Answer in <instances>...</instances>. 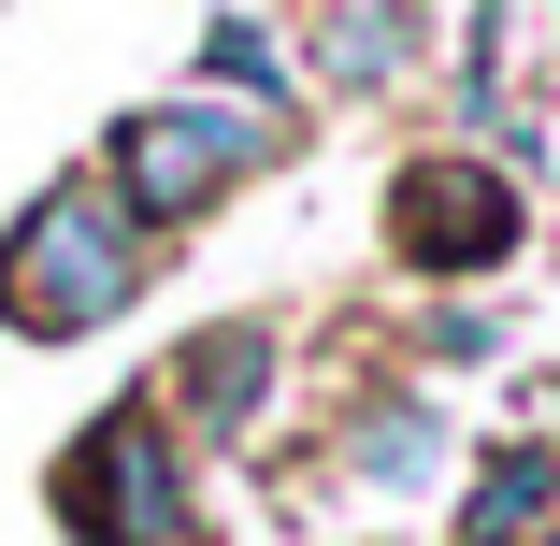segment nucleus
I'll list each match as a JSON object with an SVG mask.
<instances>
[{
  "label": "nucleus",
  "instance_id": "nucleus-7",
  "mask_svg": "<svg viewBox=\"0 0 560 546\" xmlns=\"http://www.w3.org/2000/svg\"><path fill=\"white\" fill-rule=\"evenodd\" d=\"M346 475H360V489H431V475H445V417H431V403H374L360 446H346Z\"/></svg>",
  "mask_w": 560,
  "mask_h": 546
},
{
  "label": "nucleus",
  "instance_id": "nucleus-2",
  "mask_svg": "<svg viewBox=\"0 0 560 546\" xmlns=\"http://www.w3.org/2000/svg\"><path fill=\"white\" fill-rule=\"evenodd\" d=\"M273 144H288V130L245 116V101H159V116L116 130V173H101V187H116L130 231H173V216H201L215 187H245Z\"/></svg>",
  "mask_w": 560,
  "mask_h": 546
},
{
  "label": "nucleus",
  "instance_id": "nucleus-3",
  "mask_svg": "<svg viewBox=\"0 0 560 546\" xmlns=\"http://www.w3.org/2000/svg\"><path fill=\"white\" fill-rule=\"evenodd\" d=\"M58 518H72V546H187V446H173V417L130 403V417L72 431Z\"/></svg>",
  "mask_w": 560,
  "mask_h": 546
},
{
  "label": "nucleus",
  "instance_id": "nucleus-5",
  "mask_svg": "<svg viewBox=\"0 0 560 546\" xmlns=\"http://www.w3.org/2000/svg\"><path fill=\"white\" fill-rule=\"evenodd\" d=\"M259 403H273V332L245 316V332H201V346L173 360V403H159V417H187V431H245Z\"/></svg>",
  "mask_w": 560,
  "mask_h": 546
},
{
  "label": "nucleus",
  "instance_id": "nucleus-4",
  "mask_svg": "<svg viewBox=\"0 0 560 546\" xmlns=\"http://www.w3.org/2000/svg\"><path fill=\"white\" fill-rule=\"evenodd\" d=\"M388 245L417 274H489V259H517V187L489 159H417L388 187Z\"/></svg>",
  "mask_w": 560,
  "mask_h": 546
},
{
  "label": "nucleus",
  "instance_id": "nucleus-6",
  "mask_svg": "<svg viewBox=\"0 0 560 546\" xmlns=\"http://www.w3.org/2000/svg\"><path fill=\"white\" fill-rule=\"evenodd\" d=\"M546 518H560V461H546V446H503L489 489L460 503V546H532Z\"/></svg>",
  "mask_w": 560,
  "mask_h": 546
},
{
  "label": "nucleus",
  "instance_id": "nucleus-8",
  "mask_svg": "<svg viewBox=\"0 0 560 546\" xmlns=\"http://www.w3.org/2000/svg\"><path fill=\"white\" fill-rule=\"evenodd\" d=\"M316 58L346 72V86H388V72H417V15H402V0H330Z\"/></svg>",
  "mask_w": 560,
  "mask_h": 546
},
{
  "label": "nucleus",
  "instance_id": "nucleus-1",
  "mask_svg": "<svg viewBox=\"0 0 560 546\" xmlns=\"http://www.w3.org/2000/svg\"><path fill=\"white\" fill-rule=\"evenodd\" d=\"M144 259H159V245L116 216V187L72 173V187H44V201L15 216V245H0V316L44 332V346H72V332H101V316L144 288Z\"/></svg>",
  "mask_w": 560,
  "mask_h": 546
},
{
  "label": "nucleus",
  "instance_id": "nucleus-9",
  "mask_svg": "<svg viewBox=\"0 0 560 546\" xmlns=\"http://www.w3.org/2000/svg\"><path fill=\"white\" fill-rule=\"evenodd\" d=\"M201 72H215V86H259V101L288 86V72H273V44H259L245 15H215V44H201Z\"/></svg>",
  "mask_w": 560,
  "mask_h": 546
}]
</instances>
